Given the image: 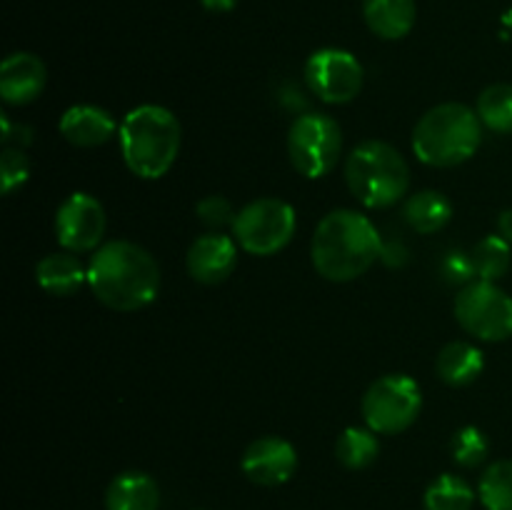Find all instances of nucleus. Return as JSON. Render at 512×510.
Listing matches in <instances>:
<instances>
[{
    "label": "nucleus",
    "mask_w": 512,
    "mask_h": 510,
    "mask_svg": "<svg viewBox=\"0 0 512 510\" xmlns=\"http://www.w3.org/2000/svg\"><path fill=\"white\" fill-rule=\"evenodd\" d=\"M118 138L130 173L143 180H158L175 165L183 128L168 108L145 103L125 115Z\"/></svg>",
    "instance_id": "obj_3"
},
{
    "label": "nucleus",
    "mask_w": 512,
    "mask_h": 510,
    "mask_svg": "<svg viewBox=\"0 0 512 510\" xmlns=\"http://www.w3.org/2000/svg\"><path fill=\"white\" fill-rule=\"evenodd\" d=\"M298 215L290 203L280 198H258L238 210L233 223V238L250 255L280 253L293 240Z\"/></svg>",
    "instance_id": "obj_7"
},
{
    "label": "nucleus",
    "mask_w": 512,
    "mask_h": 510,
    "mask_svg": "<svg viewBox=\"0 0 512 510\" xmlns=\"http://www.w3.org/2000/svg\"><path fill=\"white\" fill-rule=\"evenodd\" d=\"M30 160L23 148H5L0 155V180H3V195H10L28 180Z\"/></svg>",
    "instance_id": "obj_27"
},
{
    "label": "nucleus",
    "mask_w": 512,
    "mask_h": 510,
    "mask_svg": "<svg viewBox=\"0 0 512 510\" xmlns=\"http://www.w3.org/2000/svg\"><path fill=\"white\" fill-rule=\"evenodd\" d=\"M363 78V65L348 50H315L305 63V83L323 103H350L363 90Z\"/></svg>",
    "instance_id": "obj_10"
},
{
    "label": "nucleus",
    "mask_w": 512,
    "mask_h": 510,
    "mask_svg": "<svg viewBox=\"0 0 512 510\" xmlns=\"http://www.w3.org/2000/svg\"><path fill=\"white\" fill-rule=\"evenodd\" d=\"M478 495L485 510H512V460H498L485 468Z\"/></svg>",
    "instance_id": "obj_25"
},
{
    "label": "nucleus",
    "mask_w": 512,
    "mask_h": 510,
    "mask_svg": "<svg viewBox=\"0 0 512 510\" xmlns=\"http://www.w3.org/2000/svg\"><path fill=\"white\" fill-rule=\"evenodd\" d=\"M380 260H383L385 265H390V268H398V265L408 263V250H405V245H400L398 240H395V243H385Z\"/></svg>",
    "instance_id": "obj_30"
},
{
    "label": "nucleus",
    "mask_w": 512,
    "mask_h": 510,
    "mask_svg": "<svg viewBox=\"0 0 512 510\" xmlns=\"http://www.w3.org/2000/svg\"><path fill=\"white\" fill-rule=\"evenodd\" d=\"M470 258H473L475 273L478 280H488V283H498L500 278H505L512 263V245L503 235H485L480 243H475V248L470 250Z\"/></svg>",
    "instance_id": "obj_23"
},
{
    "label": "nucleus",
    "mask_w": 512,
    "mask_h": 510,
    "mask_svg": "<svg viewBox=\"0 0 512 510\" xmlns=\"http://www.w3.org/2000/svg\"><path fill=\"white\" fill-rule=\"evenodd\" d=\"M455 318L460 328L485 343L512 338V298L498 283L475 280L455 298Z\"/></svg>",
    "instance_id": "obj_9"
},
{
    "label": "nucleus",
    "mask_w": 512,
    "mask_h": 510,
    "mask_svg": "<svg viewBox=\"0 0 512 510\" xmlns=\"http://www.w3.org/2000/svg\"><path fill=\"white\" fill-rule=\"evenodd\" d=\"M48 70L33 53H13L0 65V95L8 105H28L43 93Z\"/></svg>",
    "instance_id": "obj_14"
},
{
    "label": "nucleus",
    "mask_w": 512,
    "mask_h": 510,
    "mask_svg": "<svg viewBox=\"0 0 512 510\" xmlns=\"http://www.w3.org/2000/svg\"><path fill=\"white\" fill-rule=\"evenodd\" d=\"M118 133V123L98 105H73L60 118V135L78 148H98Z\"/></svg>",
    "instance_id": "obj_15"
},
{
    "label": "nucleus",
    "mask_w": 512,
    "mask_h": 510,
    "mask_svg": "<svg viewBox=\"0 0 512 510\" xmlns=\"http://www.w3.org/2000/svg\"><path fill=\"white\" fill-rule=\"evenodd\" d=\"M343 153V128L325 113H305L288 130V155L293 168L310 180L325 178Z\"/></svg>",
    "instance_id": "obj_6"
},
{
    "label": "nucleus",
    "mask_w": 512,
    "mask_h": 510,
    "mask_svg": "<svg viewBox=\"0 0 512 510\" xmlns=\"http://www.w3.org/2000/svg\"><path fill=\"white\" fill-rule=\"evenodd\" d=\"M405 223L415 230V233L433 235L443 230L453 218V205L438 190H420V193L410 195L403 205Z\"/></svg>",
    "instance_id": "obj_20"
},
{
    "label": "nucleus",
    "mask_w": 512,
    "mask_h": 510,
    "mask_svg": "<svg viewBox=\"0 0 512 510\" xmlns=\"http://www.w3.org/2000/svg\"><path fill=\"white\" fill-rule=\"evenodd\" d=\"M88 285L105 308L133 313L155 300L160 290V268L138 243L110 240L90 255Z\"/></svg>",
    "instance_id": "obj_1"
},
{
    "label": "nucleus",
    "mask_w": 512,
    "mask_h": 510,
    "mask_svg": "<svg viewBox=\"0 0 512 510\" xmlns=\"http://www.w3.org/2000/svg\"><path fill=\"white\" fill-rule=\"evenodd\" d=\"M195 210H198V218L210 228H225V225L233 228L235 215H238L223 195H208V198L200 200Z\"/></svg>",
    "instance_id": "obj_28"
},
{
    "label": "nucleus",
    "mask_w": 512,
    "mask_h": 510,
    "mask_svg": "<svg viewBox=\"0 0 512 510\" xmlns=\"http://www.w3.org/2000/svg\"><path fill=\"white\" fill-rule=\"evenodd\" d=\"M440 273H443V278L448 280V283L463 285V288L478 280L470 253H448V258L440 263Z\"/></svg>",
    "instance_id": "obj_29"
},
{
    "label": "nucleus",
    "mask_w": 512,
    "mask_h": 510,
    "mask_svg": "<svg viewBox=\"0 0 512 510\" xmlns=\"http://www.w3.org/2000/svg\"><path fill=\"white\" fill-rule=\"evenodd\" d=\"M335 455L340 463L348 470H363L373 465L380 455V440L378 433L370 428H358L350 425L340 433L338 443H335Z\"/></svg>",
    "instance_id": "obj_21"
},
{
    "label": "nucleus",
    "mask_w": 512,
    "mask_h": 510,
    "mask_svg": "<svg viewBox=\"0 0 512 510\" xmlns=\"http://www.w3.org/2000/svg\"><path fill=\"white\" fill-rule=\"evenodd\" d=\"M200 5L210 13H230L238 5V0H200Z\"/></svg>",
    "instance_id": "obj_31"
},
{
    "label": "nucleus",
    "mask_w": 512,
    "mask_h": 510,
    "mask_svg": "<svg viewBox=\"0 0 512 510\" xmlns=\"http://www.w3.org/2000/svg\"><path fill=\"white\" fill-rule=\"evenodd\" d=\"M238 265V240L223 233H205L193 240L185 255V268L195 283L218 285Z\"/></svg>",
    "instance_id": "obj_13"
},
{
    "label": "nucleus",
    "mask_w": 512,
    "mask_h": 510,
    "mask_svg": "<svg viewBox=\"0 0 512 510\" xmlns=\"http://www.w3.org/2000/svg\"><path fill=\"white\" fill-rule=\"evenodd\" d=\"M160 488L148 473L128 470L113 478L105 493V510H158Z\"/></svg>",
    "instance_id": "obj_16"
},
{
    "label": "nucleus",
    "mask_w": 512,
    "mask_h": 510,
    "mask_svg": "<svg viewBox=\"0 0 512 510\" xmlns=\"http://www.w3.org/2000/svg\"><path fill=\"white\" fill-rule=\"evenodd\" d=\"M368 28L383 40H400L413 30L418 8L415 0H363Z\"/></svg>",
    "instance_id": "obj_18"
},
{
    "label": "nucleus",
    "mask_w": 512,
    "mask_h": 510,
    "mask_svg": "<svg viewBox=\"0 0 512 510\" xmlns=\"http://www.w3.org/2000/svg\"><path fill=\"white\" fill-rule=\"evenodd\" d=\"M435 370H438L443 383L453 385V388H463V385L475 383L483 375V350L475 348L473 343H465V340H453L438 353Z\"/></svg>",
    "instance_id": "obj_19"
},
{
    "label": "nucleus",
    "mask_w": 512,
    "mask_h": 510,
    "mask_svg": "<svg viewBox=\"0 0 512 510\" xmlns=\"http://www.w3.org/2000/svg\"><path fill=\"white\" fill-rule=\"evenodd\" d=\"M35 280L48 295H73L80 285L88 283V265L80 263L75 253H50L35 265Z\"/></svg>",
    "instance_id": "obj_17"
},
{
    "label": "nucleus",
    "mask_w": 512,
    "mask_h": 510,
    "mask_svg": "<svg viewBox=\"0 0 512 510\" xmlns=\"http://www.w3.org/2000/svg\"><path fill=\"white\" fill-rule=\"evenodd\" d=\"M240 468L248 475L253 483L265 485V488H275V485L288 483L298 468V453H295L293 443L283 438H258L245 448Z\"/></svg>",
    "instance_id": "obj_12"
},
{
    "label": "nucleus",
    "mask_w": 512,
    "mask_h": 510,
    "mask_svg": "<svg viewBox=\"0 0 512 510\" xmlns=\"http://www.w3.org/2000/svg\"><path fill=\"white\" fill-rule=\"evenodd\" d=\"M345 183L365 208H393L408 195L410 168L393 145L365 140L348 155Z\"/></svg>",
    "instance_id": "obj_5"
},
{
    "label": "nucleus",
    "mask_w": 512,
    "mask_h": 510,
    "mask_svg": "<svg viewBox=\"0 0 512 510\" xmlns=\"http://www.w3.org/2000/svg\"><path fill=\"white\" fill-rule=\"evenodd\" d=\"M105 235V208L88 193H73L58 205L55 238L70 253H95Z\"/></svg>",
    "instance_id": "obj_11"
},
{
    "label": "nucleus",
    "mask_w": 512,
    "mask_h": 510,
    "mask_svg": "<svg viewBox=\"0 0 512 510\" xmlns=\"http://www.w3.org/2000/svg\"><path fill=\"white\" fill-rule=\"evenodd\" d=\"M425 510H473L475 490L460 475L443 473L425 490Z\"/></svg>",
    "instance_id": "obj_22"
},
{
    "label": "nucleus",
    "mask_w": 512,
    "mask_h": 510,
    "mask_svg": "<svg viewBox=\"0 0 512 510\" xmlns=\"http://www.w3.org/2000/svg\"><path fill=\"white\" fill-rule=\"evenodd\" d=\"M483 140V123L468 105L443 103L430 108L413 130V153L433 168H453L473 158Z\"/></svg>",
    "instance_id": "obj_4"
},
{
    "label": "nucleus",
    "mask_w": 512,
    "mask_h": 510,
    "mask_svg": "<svg viewBox=\"0 0 512 510\" xmlns=\"http://www.w3.org/2000/svg\"><path fill=\"white\" fill-rule=\"evenodd\" d=\"M450 453H453L455 463L463 465V468H478L488 458L490 443L483 430L475 428V425H465L450 440Z\"/></svg>",
    "instance_id": "obj_26"
},
{
    "label": "nucleus",
    "mask_w": 512,
    "mask_h": 510,
    "mask_svg": "<svg viewBox=\"0 0 512 510\" xmlns=\"http://www.w3.org/2000/svg\"><path fill=\"white\" fill-rule=\"evenodd\" d=\"M478 113L480 123L490 128L493 133L510 135L512 133V85L495 83L485 88L478 98Z\"/></svg>",
    "instance_id": "obj_24"
},
{
    "label": "nucleus",
    "mask_w": 512,
    "mask_h": 510,
    "mask_svg": "<svg viewBox=\"0 0 512 510\" xmlns=\"http://www.w3.org/2000/svg\"><path fill=\"white\" fill-rule=\"evenodd\" d=\"M423 410V390L405 373H390L375 380L363 398V418L378 435L408 430Z\"/></svg>",
    "instance_id": "obj_8"
},
{
    "label": "nucleus",
    "mask_w": 512,
    "mask_h": 510,
    "mask_svg": "<svg viewBox=\"0 0 512 510\" xmlns=\"http://www.w3.org/2000/svg\"><path fill=\"white\" fill-rule=\"evenodd\" d=\"M498 235H503L505 240L512 245V208L503 210L498 218Z\"/></svg>",
    "instance_id": "obj_32"
},
{
    "label": "nucleus",
    "mask_w": 512,
    "mask_h": 510,
    "mask_svg": "<svg viewBox=\"0 0 512 510\" xmlns=\"http://www.w3.org/2000/svg\"><path fill=\"white\" fill-rule=\"evenodd\" d=\"M383 238L368 215L340 208L325 215L313 233V268L330 283H350L383 255Z\"/></svg>",
    "instance_id": "obj_2"
}]
</instances>
